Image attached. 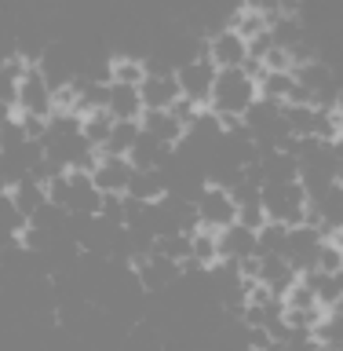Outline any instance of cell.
<instances>
[{
    "label": "cell",
    "instance_id": "obj_1",
    "mask_svg": "<svg viewBox=\"0 0 343 351\" xmlns=\"http://www.w3.org/2000/svg\"><path fill=\"white\" fill-rule=\"evenodd\" d=\"M256 99H259L256 77H249L245 70H219L208 110H216L219 121H245V114L252 110Z\"/></svg>",
    "mask_w": 343,
    "mask_h": 351
},
{
    "label": "cell",
    "instance_id": "obj_2",
    "mask_svg": "<svg viewBox=\"0 0 343 351\" xmlns=\"http://www.w3.org/2000/svg\"><path fill=\"white\" fill-rule=\"evenodd\" d=\"M263 208L274 223H289L300 227L307 219V208H311V197H307L303 183H267L263 186Z\"/></svg>",
    "mask_w": 343,
    "mask_h": 351
},
{
    "label": "cell",
    "instance_id": "obj_3",
    "mask_svg": "<svg viewBox=\"0 0 343 351\" xmlns=\"http://www.w3.org/2000/svg\"><path fill=\"white\" fill-rule=\"evenodd\" d=\"M216 73H219V66H216L212 59H208L205 44H201V51H197L194 59H186L183 66H175V77H179L183 95L190 99L194 106H208V103H212Z\"/></svg>",
    "mask_w": 343,
    "mask_h": 351
},
{
    "label": "cell",
    "instance_id": "obj_4",
    "mask_svg": "<svg viewBox=\"0 0 343 351\" xmlns=\"http://www.w3.org/2000/svg\"><path fill=\"white\" fill-rule=\"evenodd\" d=\"M205 51H208V59H212L219 70H245V62H249V37L227 22V26L208 29Z\"/></svg>",
    "mask_w": 343,
    "mask_h": 351
},
{
    "label": "cell",
    "instance_id": "obj_5",
    "mask_svg": "<svg viewBox=\"0 0 343 351\" xmlns=\"http://www.w3.org/2000/svg\"><path fill=\"white\" fill-rule=\"evenodd\" d=\"M18 114H29V117H44L48 121L55 114V88L48 84V77L40 73V62H29L26 73L18 81Z\"/></svg>",
    "mask_w": 343,
    "mask_h": 351
},
{
    "label": "cell",
    "instance_id": "obj_6",
    "mask_svg": "<svg viewBox=\"0 0 343 351\" xmlns=\"http://www.w3.org/2000/svg\"><path fill=\"white\" fill-rule=\"evenodd\" d=\"M197 216H201V227L216 230V234H223L227 227L238 223V202L234 194L227 191V186H205V194L197 197Z\"/></svg>",
    "mask_w": 343,
    "mask_h": 351
},
{
    "label": "cell",
    "instance_id": "obj_7",
    "mask_svg": "<svg viewBox=\"0 0 343 351\" xmlns=\"http://www.w3.org/2000/svg\"><path fill=\"white\" fill-rule=\"evenodd\" d=\"M329 245V238L322 234V230H314V227H292V234H289V249H285V260L292 263L300 274H311L318 271V263H322V252Z\"/></svg>",
    "mask_w": 343,
    "mask_h": 351
},
{
    "label": "cell",
    "instance_id": "obj_8",
    "mask_svg": "<svg viewBox=\"0 0 343 351\" xmlns=\"http://www.w3.org/2000/svg\"><path fill=\"white\" fill-rule=\"evenodd\" d=\"M136 274H139L142 293H168L175 282H183V263L153 252V256H147L142 263H136Z\"/></svg>",
    "mask_w": 343,
    "mask_h": 351
},
{
    "label": "cell",
    "instance_id": "obj_9",
    "mask_svg": "<svg viewBox=\"0 0 343 351\" xmlns=\"http://www.w3.org/2000/svg\"><path fill=\"white\" fill-rule=\"evenodd\" d=\"M131 176H136V165L128 158H114V154H99V161L92 169V180L103 194H128Z\"/></svg>",
    "mask_w": 343,
    "mask_h": 351
},
{
    "label": "cell",
    "instance_id": "obj_10",
    "mask_svg": "<svg viewBox=\"0 0 343 351\" xmlns=\"http://www.w3.org/2000/svg\"><path fill=\"white\" fill-rule=\"evenodd\" d=\"M139 95H142V106L147 110H172L183 99V88H179L175 70H157V73H150L147 81H142Z\"/></svg>",
    "mask_w": 343,
    "mask_h": 351
},
{
    "label": "cell",
    "instance_id": "obj_11",
    "mask_svg": "<svg viewBox=\"0 0 343 351\" xmlns=\"http://www.w3.org/2000/svg\"><path fill=\"white\" fill-rule=\"evenodd\" d=\"M300 278L303 274L296 271L285 256H259V285L270 296H278V300H285V296L300 285Z\"/></svg>",
    "mask_w": 343,
    "mask_h": 351
},
{
    "label": "cell",
    "instance_id": "obj_12",
    "mask_svg": "<svg viewBox=\"0 0 343 351\" xmlns=\"http://www.w3.org/2000/svg\"><path fill=\"white\" fill-rule=\"evenodd\" d=\"M219 256L230 260V263H245V260H259V234L249 227H227L219 234Z\"/></svg>",
    "mask_w": 343,
    "mask_h": 351
},
{
    "label": "cell",
    "instance_id": "obj_13",
    "mask_svg": "<svg viewBox=\"0 0 343 351\" xmlns=\"http://www.w3.org/2000/svg\"><path fill=\"white\" fill-rule=\"evenodd\" d=\"M172 154H175V147H168V143H161V139H153L150 132H142L139 143H136V150L128 154V161L136 165L139 172H147V169H164V165L172 161Z\"/></svg>",
    "mask_w": 343,
    "mask_h": 351
},
{
    "label": "cell",
    "instance_id": "obj_14",
    "mask_svg": "<svg viewBox=\"0 0 343 351\" xmlns=\"http://www.w3.org/2000/svg\"><path fill=\"white\" fill-rule=\"evenodd\" d=\"M128 197H136V202H147V205H157L168 197V176H164V169H147L131 176V186H128Z\"/></svg>",
    "mask_w": 343,
    "mask_h": 351
},
{
    "label": "cell",
    "instance_id": "obj_15",
    "mask_svg": "<svg viewBox=\"0 0 343 351\" xmlns=\"http://www.w3.org/2000/svg\"><path fill=\"white\" fill-rule=\"evenodd\" d=\"M296 92H300V81H296V70H267L259 77V99H270V103L289 106Z\"/></svg>",
    "mask_w": 343,
    "mask_h": 351
},
{
    "label": "cell",
    "instance_id": "obj_16",
    "mask_svg": "<svg viewBox=\"0 0 343 351\" xmlns=\"http://www.w3.org/2000/svg\"><path fill=\"white\" fill-rule=\"evenodd\" d=\"M139 125H142V132H150L153 139L168 143V147H179L183 136H186V125H179V121L172 117V110H147Z\"/></svg>",
    "mask_w": 343,
    "mask_h": 351
},
{
    "label": "cell",
    "instance_id": "obj_17",
    "mask_svg": "<svg viewBox=\"0 0 343 351\" xmlns=\"http://www.w3.org/2000/svg\"><path fill=\"white\" fill-rule=\"evenodd\" d=\"M8 194H11V202L18 205V213L26 216V219H33L44 205H48V186H44L37 176H26V180H18Z\"/></svg>",
    "mask_w": 343,
    "mask_h": 351
},
{
    "label": "cell",
    "instance_id": "obj_18",
    "mask_svg": "<svg viewBox=\"0 0 343 351\" xmlns=\"http://www.w3.org/2000/svg\"><path fill=\"white\" fill-rule=\"evenodd\" d=\"M106 110L114 121H142V114H147L139 88H128V84H110V106Z\"/></svg>",
    "mask_w": 343,
    "mask_h": 351
},
{
    "label": "cell",
    "instance_id": "obj_19",
    "mask_svg": "<svg viewBox=\"0 0 343 351\" xmlns=\"http://www.w3.org/2000/svg\"><path fill=\"white\" fill-rule=\"evenodd\" d=\"M142 136V125L139 121H117L114 125V136H110L106 150L103 154H114V158H128L131 150H136V143Z\"/></svg>",
    "mask_w": 343,
    "mask_h": 351
},
{
    "label": "cell",
    "instance_id": "obj_20",
    "mask_svg": "<svg viewBox=\"0 0 343 351\" xmlns=\"http://www.w3.org/2000/svg\"><path fill=\"white\" fill-rule=\"evenodd\" d=\"M114 125H117V121L110 117L106 110H103V114H88V117L81 121V136L92 143L99 154H103V150H106V143H110V136H114Z\"/></svg>",
    "mask_w": 343,
    "mask_h": 351
},
{
    "label": "cell",
    "instance_id": "obj_21",
    "mask_svg": "<svg viewBox=\"0 0 343 351\" xmlns=\"http://www.w3.org/2000/svg\"><path fill=\"white\" fill-rule=\"evenodd\" d=\"M289 234L292 227L289 223H270L259 230V256H285V249H289Z\"/></svg>",
    "mask_w": 343,
    "mask_h": 351
},
{
    "label": "cell",
    "instance_id": "obj_22",
    "mask_svg": "<svg viewBox=\"0 0 343 351\" xmlns=\"http://www.w3.org/2000/svg\"><path fill=\"white\" fill-rule=\"evenodd\" d=\"M147 62L142 59H131V55H117L114 59V84H128V88H142L147 81Z\"/></svg>",
    "mask_w": 343,
    "mask_h": 351
},
{
    "label": "cell",
    "instance_id": "obj_23",
    "mask_svg": "<svg viewBox=\"0 0 343 351\" xmlns=\"http://www.w3.org/2000/svg\"><path fill=\"white\" fill-rule=\"evenodd\" d=\"M153 252H161V256H168V260H175V263L186 267V260H190V234H183V230L164 234V238H157V249Z\"/></svg>",
    "mask_w": 343,
    "mask_h": 351
},
{
    "label": "cell",
    "instance_id": "obj_24",
    "mask_svg": "<svg viewBox=\"0 0 343 351\" xmlns=\"http://www.w3.org/2000/svg\"><path fill=\"white\" fill-rule=\"evenodd\" d=\"M322 344H318V337L314 333H289V340H281V351H318Z\"/></svg>",
    "mask_w": 343,
    "mask_h": 351
},
{
    "label": "cell",
    "instance_id": "obj_25",
    "mask_svg": "<svg viewBox=\"0 0 343 351\" xmlns=\"http://www.w3.org/2000/svg\"><path fill=\"white\" fill-rule=\"evenodd\" d=\"M329 241H333L336 249H343V230H340V234H333V238H329Z\"/></svg>",
    "mask_w": 343,
    "mask_h": 351
},
{
    "label": "cell",
    "instance_id": "obj_26",
    "mask_svg": "<svg viewBox=\"0 0 343 351\" xmlns=\"http://www.w3.org/2000/svg\"><path fill=\"white\" fill-rule=\"evenodd\" d=\"M336 311H343V300H340V307H336Z\"/></svg>",
    "mask_w": 343,
    "mask_h": 351
}]
</instances>
